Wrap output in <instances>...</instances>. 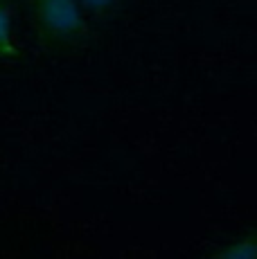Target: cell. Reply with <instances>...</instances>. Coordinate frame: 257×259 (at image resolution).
Listing matches in <instances>:
<instances>
[{"label":"cell","instance_id":"6da1fadb","mask_svg":"<svg viewBox=\"0 0 257 259\" xmlns=\"http://www.w3.org/2000/svg\"><path fill=\"white\" fill-rule=\"evenodd\" d=\"M38 41L48 54H72L88 41V27L75 0H25Z\"/></svg>","mask_w":257,"mask_h":259},{"label":"cell","instance_id":"7a4b0ae2","mask_svg":"<svg viewBox=\"0 0 257 259\" xmlns=\"http://www.w3.org/2000/svg\"><path fill=\"white\" fill-rule=\"evenodd\" d=\"M18 46L12 36V0H0V59H16Z\"/></svg>","mask_w":257,"mask_h":259},{"label":"cell","instance_id":"3957f363","mask_svg":"<svg viewBox=\"0 0 257 259\" xmlns=\"http://www.w3.org/2000/svg\"><path fill=\"white\" fill-rule=\"evenodd\" d=\"M215 259H257V228L250 230L246 237H241L237 243L228 246Z\"/></svg>","mask_w":257,"mask_h":259},{"label":"cell","instance_id":"277c9868","mask_svg":"<svg viewBox=\"0 0 257 259\" xmlns=\"http://www.w3.org/2000/svg\"><path fill=\"white\" fill-rule=\"evenodd\" d=\"M81 5L86 7L88 14H93V16H104V14H108L113 7H115L117 0H81Z\"/></svg>","mask_w":257,"mask_h":259}]
</instances>
